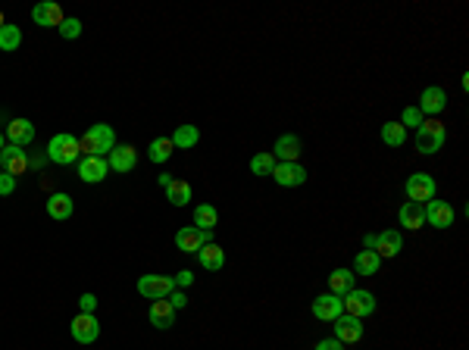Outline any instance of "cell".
Returning a JSON list of instances; mask_svg holds the SVG:
<instances>
[{
	"label": "cell",
	"mask_w": 469,
	"mask_h": 350,
	"mask_svg": "<svg viewBox=\"0 0 469 350\" xmlns=\"http://www.w3.org/2000/svg\"><path fill=\"white\" fill-rule=\"evenodd\" d=\"M169 141H172V147H178V150H191V147H198L200 132H198V125H178Z\"/></svg>",
	"instance_id": "d4e9b609"
},
{
	"label": "cell",
	"mask_w": 469,
	"mask_h": 350,
	"mask_svg": "<svg viewBox=\"0 0 469 350\" xmlns=\"http://www.w3.org/2000/svg\"><path fill=\"white\" fill-rule=\"evenodd\" d=\"M4 147H6V144H4V134H0V150H4Z\"/></svg>",
	"instance_id": "ee69618b"
},
{
	"label": "cell",
	"mask_w": 469,
	"mask_h": 350,
	"mask_svg": "<svg viewBox=\"0 0 469 350\" xmlns=\"http://www.w3.org/2000/svg\"><path fill=\"white\" fill-rule=\"evenodd\" d=\"M422 119H426V116H422L416 107H406V110H404V119H401V125H404V129H406V125H413V129H419V125H422Z\"/></svg>",
	"instance_id": "e575fe53"
},
{
	"label": "cell",
	"mask_w": 469,
	"mask_h": 350,
	"mask_svg": "<svg viewBox=\"0 0 469 350\" xmlns=\"http://www.w3.org/2000/svg\"><path fill=\"white\" fill-rule=\"evenodd\" d=\"M444 107H448V94H444V88H426L416 110L422 116H438Z\"/></svg>",
	"instance_id": "e0dca14e"
},
{
	"label": "cell",
	"mask_w": 469,
	"mask_h": 350,
	"mask_svg": "<svg viewBox=\"0 0 469 350\" xmlns=\"http://www.w3.org/2000/svg\"><path fill=\"white\" fill-rule=\"evenodd\" d=\"M272 179H276V185H281V188H301L303 181H307V172H303L301 163H276Z\"/></svg>",
	"instance_id": "9c48e42d"
},
{
	"label": "cell",
	"mask_w": 469,
	"mask_h": 350,
	"mask_svg": "<svg viewBox=\"0 0 469 350\" xmlns=\"http://www.w3.org/2000/svg\"><path fill=\"white\" fill-rule=\"evenodd\" d=\"M0 166H4V172H10L13 179H16V175H22V172L28 169V157H26V150L16 147V144H6L4 150H0Z\"/></svg>",
	"instance_id": "4fadbf2b"
},
{
	"label": "cell",
	"mask_w": 469,
	"mask_h": 350,
	"mask_svg": "<svg viewBox=\"0 0 469 350\" xmlns=\"http://www.w3.org/2000/svg\"><path fill=\"white\" fill-rule=\"evenodd\" d=\"M316 350H344L341 341H335V338H325V341H319Z\"/></svg>",
	"instance_id": "ab89813d"
},
{
	"label": "cell",
	"mask_w": 469,
	"mask_h": 350,
	"mask_svg": "<svg viewBox=\"0 0 469 350\" xmlns=\"http://www.w3.org/2000/svg\"><path fill=\"white\" fill-rule=\"evenodd\" d=\"M69 332H72V338L78 344H94V341L100 338V322L94 313H78L72 325H69Z\"/></svg>",
	"instance_id": "52a82bcc"
},
{
	"label": "cell",
	"mask_w": 469,
	"mask_h": 350,
	"mask_svg": "<svg viewBox=\"0 0 469 350\" xmlns=\"http://www.w3.org/2000/svg\"><path fill=\"white\" fill-rule=\"evenodd\" d=\"M72 197L69 194H50V201H47V216L50 219H69L72 216Z\"/></svg>",
	"instance_id": "484cf974"
},
{
	"label": "cell",
	"mask_w": 469,
	"mask_h": 350,
	"mask_svg": "<svg viewBox=\"0 0 469 350\" xmlns=\"http://www.w3.org/2000/svg\"><path fill=\"white\" fill-rule=\"evenodd\" d=\"M166 300H169V304H172V309H182V307H188V297H185L182 291H172V294H169Z\"/></svg>",
	"instance_id": "74e56055"
},
{
	"label": "cell",
	"mask_w": 469,
	"mask_h": 350,
	"mask_svg": "<svg viewBox=\"0 0 469 350\" xmlns=\"http://www.w3.org/2000/svg\"><path fill=\"white\" fill-rule=\"evenodd\" d=\"M176 291V282L172 275H141L138 278V294L147 300H163Z\"/></svg>",
	"instance_id": "277c9868"
},
{
	"label": "cell",
	"mask_w": 469,
	"mask_h": 350,
	"mask_svg": "<svg viewBox=\"0 0 469 350\" xmlns=\"http://www.w3.org/2000/svg\"><path fill=\"white\" fill-rule=\"evenodd\" d=\"M6 138H10L16 147L26 150L31 141H35V125H31L28 119H13V122L6 125Z\"/></svg>",
	"instance_id": "d6986e66"
},
{
	"label": "cell",
	"mask_w": 469,
	"mask_h": 350,
	"mask_svg": "<svg viewBox=\"0 0 469 350\" xmlns=\"http://www.w3.org/2000/svg\"><path fill=\"white\" fill-rule=\"evenodd\" d=\"M60 35L72 41V38L82 35V22H78V19H63V22H60Z\"/></svg>",
	"instance_id": "836d02e7"
},
{
	"label": "cell",
	"mask_w": 469,
	"mask_h": 350,
	"mask_svg": "<svg viewBox=\"0 0 469 350\" xmlns=\"http://www.w3.org/2000/svg\"><path fill=\"white\" fill-rule=\"evenodd\" d=\"M0 169H4V166H0Z\"/></svg>",
	"instance_id": "f6af8a7d"
},
{
	"label": "cell",
	"mask_w": 469,
	"mask_h": 350,
	"mask_svg": "<svg viewBox=\"0 0 469 350\" xmlns=\"http://www.w3.org/2000/svg\"><path fill=\"white\" fill-rule=\"evenodd\" d=\"M109 172V166L104 157H82L78 160V175H82V181H88V185H94V181H104Z\"/></svg>",
	"instance_id": "2e32d148"
},
{
	"label": "cell",
	"mask_w": 469,
	"mask_h": 350,
	"mask_svg": "<svg viewBox=\"0 0 469 350\" xmlns=\"http://www.w3.org/2000/svg\"><path fill=\"white\" fill-rule=\"evenodd\" d=\"M341 313H344V304H341V297H335V294H319V297L313 300V316H316V319L335 322Z\"/></svg>",
	"instance_id": "8fae6325"
},
{
	"label": "cell",
	"mask_w": 469,
	"mask_h": 350,
	"mask_svg": "<svg viewBox=\"0 0 469 350\" xmlns=\"http://www.w3.org/2000/svg\"><path fill=\"white\" fill-rule=\"evenodd\" d=\"M31 19H35V26L60 28V22H63V10H60V4H50V0H44V4H38L35 10H31Z\"/></svg>",
	"instance_id": "ac0fdd59"
},
{
	"label": "cell",
	"mask_w": 469,
	"mask_h": 350,
	"mask_svg": "<svg viewBox=\"0 0 469 350\" xmlns=\"http://www.w3.org/2000/svg\"><path fill=\"white\" fill-rule=\"evenodd\" d=\"M272 169H276V157L272 154H257L250 160V172L254 175H272Z\"/></svg>",
	"instance_id": "d6a6232c"
},
{
	"label": "cell",
	"mask_w": 469,
	"mask_h": 350,
	"mask_svg": "<svg viewBox=\"0 0 469 350\" xmlns=\"http://www.w3.org/2000/svg\"><path fill=\"white\" fill-rule=\"evenodd\" d=\"M113 147H116V132H113V125H107V122L91 125V129L78 138V150H82L85 157H107Z\"/></svg>",
	"instance_id": "6da1fadb"
},
{
	"label": "cell",
	"mask_w": 469,
	"mask_h": 350,
	"mask_svg": "<svg viewBox=\"0 0 469 350\" xmlns=\"http://www.w3.org/2000/svg\"><path fill=\"white\" fill-rule=\"evenodd\" d=\"M363 244H366V250H372V248H375V235H366Z\"/></svg>",
	"instance_id": "b9f144b4"
},
{
	"label": "cell",
	"mask_w": 469,
	"mask_h": 350,
	"mask_svg": "<svg viewBox=\"0 0 469 350\" xmlns=\"http://www.w3.org/2000/svg\"><path fill=\"white\" fill-rule=\"evenodd\" d=\"M341 304H344V313H347V316H357V319H363V316L375 313V297H372V291H363V288L347 291V294L341 297Z\"/></svg>",
	"instance_id": "5b68a950"
},
{
	"label": "cell",
	"mask_w": 469,
	"mask_h": 350,
	"mask_svg": "<svg viewBox=\"0 0 469 350\" xmlns=\"http://www.w3.org/2000/svg\"><path fill=\"white\" fill-rule=\"evenodd\" d=\"M166 201L172 206H185L188 201H191V185L182 181V179H172V185L166 188Z\"/></svg>",
	"instance_id": "f1b7e54d"
},
{
	"label": "cell",
	"mask_w": 469,
	"mask_h": 350,
	"mask_svg": "<svg viewBox=\"0 0 469 350\" xmlns=\"http://www.w3.org/2000/svg\"><path fill=\"white\" fill-rule=\"evenodd\" d=\"M448 141V129L438 119H422V125L416 129V150L419 154H438Z\"/></svg>",
	"instance_id": "3957f363"
},
{
	"label": "cell",
	"mask_w": 469,
	"mask_h": 350,
	"mask_svg": "<svg viewBox=\"0 0 469 350\" xmlns=\"http://www.w3.org/2000/svg\"><path fill=\"white\" fill-rule=\"evenodd\" d=\"M347 291H354V275H350V269H335V272L328 275V294L344 297Z\"/></svg>",
	"instance_id": "cb8c5ba5"
},
{
	"label": "cell",
	"mask_w": 469,
	"mask_h": 350,
	"mask_svg": "<svg viewBox=\"0 0 469 350\" xmlns=\"http://www.w3.org/2000/svg\"><path fill=\"white\" fill-rule=\"evenodd\" d=\"M19 44H22V28L19 26H10L6 22L4 28H0V51H19Z\"/></svg>",
	"instance_id": "f546056e"
},
{
	"label": "cell",
	"mask_w": 469,
	"mask_h": 350,
	"mask_svg": "<svg viewBox=\"0 0 469 350\" xmlns=\"http://www.w3.org/2000/svg\"><path fill=\"white\" fill-rule=\"evenodd\" d=\"M44 157L50 163H60V166L75 163L78 157H82V150H78V138H75V134H69V132L53 134L50 144H47V150H44Z\"/></svg>",
	"instance_id": "7a4b0ae2"
},
{
	"label": "cell",
	"mask_w": 469,
	"mask_h": 350,
	"mask_svg": "<svg viewBox=\"0 0 469 350\" xmlns=\"http://www.w3.org/2000/svg\"><path fill=\"white\" fill-rule=\"evenodd\" d=\"M453 206L448 201H428L426 203V222L428 226H435V228H451L453 226Z\"/></svg>",
	"instance_id": "7c38bea8"
},
{
	"label": "cell",
	"mask_w": 469,
	"mask_h": 350,
	"mask_svg": "<svg viewBox=\"0 0 469 350\" xmlns=\"http://www.w3.org/2000/svg\"><path fill=\"white\" fill-rule=\"evenodd\" d=\"M301 150H303V144H301L297 134H281V138L276 141V154H272V157H279L281 163H297Z\"/></svg>",
	"instance_id": "ffe728a7"
},
{
	"label": "cell",
	"mask_w": 469,
	"mask_h": 350,
	"mask_svg": "<svg viewBox=\"0 0 469 350\" xmlns=\"http://www.w3.org/2000/svg\"><path fill=\"white\" fill-rule=\"evenodd\" d=\"M6 26V22H4V13H0V28H4Z\"/></svg>",
	"instance_id": "7bdbcfd3"
},
{
	"label": "cell",
	"mask_w": 469,
	"mask_h": 350,
	"mask_svg": "<svg viewBox=\"0 0 469 350\" xmlns=\"http://www.w3.org/2000/svg\"><path fill=\"white\" fill-rule=\"evenodd\" d=\"M194 257H198L200 266L210 269V272H219V269L225 266V250L219 248V244H203V248L194 253Z\"/></svg>",
	"instance_id": "7402d4cb"
},
{
	"label": "cell",
	"mask_w": 469,
	"mask_h": 350,
	"mask_svg": "<svg viewBox=\"0 0 469 350\" xmlns=\"http://www.w3.org/2000/svg\"><path fill=\"white\" fill-rule=\"evenodd\" d=\"M360 338H363V322H360L357 316L341 313L338 319H335V341H341V344H357Z\"/></svg>",
	"instance_id": "ba28073f"
},
{
	"label": "cell",
	"mask_w": 469,
	"mask_h": 350,
	"mask_svg": "<svg viewBox=\"0 0 469 350\" xmlns=\"http://www.w3.org/2000/svg\"><path fill=\"white\" fill-rule=\"evenodd\" d=\"M13 191H16V179H13V175L10 172H0V194H13Z\"/></svg>",
	"instance_id": "d590c367"
},
{
	"label": "cell",
	"mask_w": 469,
	"mask_h": 350,
	"mask_svg": "<svg viewBox=\"0 0 469 350\" xmlns=\"http://www.w3.org/2000/svg\"><path fill=\"white\" fill-rule=\"evenodd\" d=\"M172 282H176V288H188V285L194 282V275H191V272H188V269H185V272H178L176 278H172Z\"/></svg>",
	"instance_id": "f35d334b"
},
{
	"label": "cell",
	"mask_w": 469,
	"mask_h": 350,
	"mask_svg": "<svg viewBox=\"0 0 469 350\" xmlns=\"http://www.w3.org/2000/svg\"><path fill=\"white\" fill-rule=\"evenodd\" d=\"M216 222H219V213H216L213 203L194 206V228H200V232H213Z\"/></svg>",
	"instance_id": "4316f807"
},
{
	"label": "cell",
	"mask_w": 469,
	"mask_h": 350,
	"mask_svg": "<svg viewBox=\"0 0 469 350\" xmlns=\"http://www.w3.org/2000/svg\"><path fill=\"white\" fill-rule=\"evenodd\" d=\"M172 150H176V147H172L169 138H153L147 154H151V163H166L169 157H172Z\"/></svg>",
	"instance_id": "1f68e13d"
},
{
	"label": "cell",
	"mask_w": 469,
	"mask_h": 350,
	"mask_svg": "<svg viewBox=\"0 0 469 350\" xmlns=\"http://www.w3.org/2000/svg\"><path fill=\"white\" fill-rule=\"evenodd\" d=\"M397 219H401L404 228H422V226H426V203L406 201L401 206V213H397Z\"/></svg>",
	"instance_id": "44dd1931"
},
{
	"label": "cell",
	"mask_w": 469,
	"mask_h": 350,
	"mask_svg": "<svg viewBox=\"0 0 469 350\" xmlns=\"http://www.w3.org/2000/svg\"><path fill=\"white\" fill-rule=\"evenodd\" d=\"M78 307H82V313H94V309H97V297H94V294H82V297H78Z\"/></svg>",
	"instance_id": "8d00e7d4"
},
{
	"label": "cell",
	"mask_w": 469,
	"mask_h": 350,
	"mask_svg": "<svg viewBox=\"0 0 469 350\" xmlns=\"http://www.w3.org/2000/svg\"><path fill=\"white\" fill-rule=\"evenodd\" d=\"M382 141H385L388 147H401L406 141V129L401 122H385L382 125Z\"/></svg>",
	"instance_id": "4dcf8cb0"
},
{
	"label": "cell",
	"mask_w": 469,
	"mask_h": 350,
	"mask_svg": "<svg viewBox=\"0 0 469 350\" xmlns=\"http://www.w3.org/2000/svg\"><path fill=\"white\" fill-rule=\"evenodd\" d=\"M435 179L432 175H426V172H413L410 179H406V197H410L413 203H428V201H435Z\"/></svg>",
	"instance_id": "8992f818"
},
{
	"label": "cell",
	"mask_w": 469,
	"mask_h": 350,
	"mask_svg": "<svg viewBox=\"0 0 469 350\" xmlns=\"http://www.w3.org/2000/svg\"><path fill=\"white\" fill-rule=\"evenodd\" d=\"M107 157H109L107 166H109L113 172H129V169H135V163H138V150L131 147V144H119V147H113Z\"/></svg>",
	"instance_id": "9a60e30c"
},
{
	"label": "cell",
	"mask_w": 469,
	"mask_h": 350,
	"mask_svg": "<svg viewBox=\"0 0 469 350\" xmlns=\"http://www.w3.org/2000/svg\"><path fill=\"white\" fill-rule=\"evenodd\" d=\"M176 244H178V250H185V253H198L203 244H213V232H200V228H178Z\"/></svg>",
	"instance_id": "30bf717a"
},
{
	"label": "cell",
	"mask_w": 469,
	"mask_h": 350,
	"mask_svg": "<svg viewBox=\"0 0 469 350\" xmlns=\"http://www.w3.org/2000/svg\"><path fill=\"white\" fill-rule=\"evenodd\" d=\"M375 253H379V260H388V257H397V253L404 250V238L397 228H388V232L375 235Z\"/></svg>",
	"instance_id": "5bb4252c"
},
{
	"label": "cell",
	"mask_w": 469,
	"mask_h": 350,
	"mask_svg": "<svg viewBox=\"0 0 469 350\" xmlns=\"http://www.w3.org/2000/svg\"><path fill=\"white\" fill-rule=\"evenodd\" d=\"M379 266H382V260H379V253H375V250H360L354 257L357 275H375V272H379Z\"/></svg>",
	"instance_id": "83f0119b"
},
{
	"label": "cell",
	"mask_w": 469,
	"mask_h": 350,
	"mask_svg": "<svg viewBox=\"0 0 469 350\" xmlns=\"http://www.w3.org/2000/svg\"><path fill=\"white\" fill-rule=\"evenodd\" d=\"M151 325H156V329H172L176 325V309H172L166 297L151 304Z\"/></svg>",
	"instance_id": "603a6c76"
},
{
	"label": "cell",
	"mask_w": 469,
	"mask_h": 350,
	"mask_svg": "<svg viewBox=\"0 0 469 350\" xmlns=\"http://www.w3.org/2000/svg\"><path fill=\"white\" fill-rule=\"evenodd\" d=\"M160 185H163V188H169V185H172V175H169V172H163V175H160Z\"/></svg>",
	"instance_id": "60d3db41"
}]
</instances>
